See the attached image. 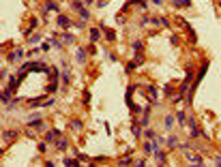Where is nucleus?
<instances>
[{"instance_id":"1","label":"nucleus","mask_w":221,"mask_h":167,"mask_svg":"<svg viewBox=\"0 0 221 167\" xmlns=\"http://www.w3.org/2000/svg\"><path fill=\"white\" fill-rule=\"evenodd\" d=\"M71 9H73L75 13H80V17H82V20H88V17H90V13L86 11L84 7H82V2H80V0H75V2H71Z\"/></svg>"},{"instance_id":"31","label":"nucleus","mask_w":221,"mask_h":167,"mask_svg":"<svg viewBox=\"0 0 221 167\" xmlns=\"http://www.w3.org/2000/svg\"><path fill=\"white\" fill-rule=\"evenodd\" d=\"M47 150V142H39V152H45Z\"/></svg>"},{"instance_id":"35","label":"nucleus","mask_w":221,"mask_h":167,"mask_svg":"<svg viewBox=\"0 0 221 167\" xmlns=\"http://www.w3.org/2000/svg\"><path fill=\"white\" fill-rule=\"evenodd\" d=\"M86 52H88V54H97V47H95V43H90V47H88Z\"/></svg>"},{"instance_id":"2","label":"nucleus","mask_w":221,"mask_h":167,"mask_svg":"<svg viewBox=\"0 0 221 167\" xmlns=\"http://www.w3.org/2000/svg\"><path fill=\"white\" fill-rule=\"evenodd\" d=\"M206 69H208V60H204V62H202V69H200V73H198V79H195V81L191 84V88H193V90H195V88L200 86V81H202V77L206 75Z\"/></svg>"},{"instance_id":"13","label":"nucleus","mask_w":221,"mask_h":167,"mask_svg":"<svg viewBox=\"0 0 221 167\" xmlns=\"http://www.w3.org/2000/svg\"><path fill=\"white\" fill-rule=\"evenodd\" d=\"M155 161L157 163H165L168 159H165V152L163 150H155Z\"/></svg>"},{"instance_id":"26","label":"nucleus","mask_w":221,"mask_h":167,"mask_svg":"<svg viewBox=\"0 0 221 167\" xmlns=\"http://www.w3.org/2000/svg\"><path fill=\"white\" fill-rule=\"evenodd\" d=\"M137 64H140V62H137V60H133V62H129V64H127V69H125V71H127V73H131V71H133V69H135V67H137Z\"/></svg>"},{"instance_id":"23","label":"nucleus","mask_w":221,"mask_h":167,"mask_svg":"<svg viewBox=\"0 0 221 167\" xmlns=\"http://www.w3.org/2000/svg\"><path fill=\"white\" fill-rule=\"evenodd\" d=\"M60 36H62V41L67 43V45H71L73 41H75V39H73V34H69V32H64V34H60Z\"/></svg>"},{"instance_id":"8","label":"nucleus","mask_w":221,"mask_h":167,"mask_svg":"<svg viewBox=\"0 0 221 167\" xmlns=\"http://www.w3.org/2000/svg\"><path fill=\"white\" fill-rule=\"evenodd\" d=\"M24 56H26V54H24V49H13L11 54L7 56V60H9V62H15V60H20V58H24Z\"/></svg>"},{"instance_id":"30","label":"nucleus","mask_w":221,"mask_h":167,"mask_svg":"<svg viewBox=\"0 0 221 167\" xmlns=\"http://www.w3.org/2000/svg\"><path fill=\"white\" fill-rule=\"evenodd\" d=\"M39 41H41V34H34V36L28 39V43H39Z\"/></svg>"},{"instance_id":"39","label":"nucleus","mask_w":221,"mask_h":167,"mask_svg":"<svg viewBox=\"0 0 221 167\" xmlns=\"http://www.w3.org/2000/svg\"><path fill=\"white\" fill-rule=\"evenodd\" d=\"M36 24H39V22H36V20H30V28H28V32L32 30V28H36Z\"/></svg>"},{"instance_id":"25","label":"nucleus","mask_w":221,"mask_h":167,"mask_svg":"<svg viewBox=\"0 0 221 167\" xmlns=\"http://www.w3.org/2000/svg\"><path fill=\"white\" fill-rule=\"evenodd\" d=\"M56 88H58V81H50L45 90H47V92H56Z\"/></svg>"},{"instance_id":"36","label":"nucleus","mask_w":221,"mask_h":167,"mask_svg":"<svg viewBox=\"0 0 221 167\" xmlns=\"http://www.w3.org/2000/svg\"><path fill=\"white\" fill-rule=\"evenodd\" d=\"M90 101V90H84V103H88Z\"/></svg>"},{"instance_id":"17","label":"nucleus","mask_w":221,"mask_h":167,"mask_svg":"<svg viewBox=\"0 0 221 167\" xmlns=\"http://www.w3.org/2000/svg\"><path fill=\"white\" fill-rule=\"evenodd\" d=\"M146 2H148V0H129V2L125 4V11H127V7H131V4H140V7L146 9Z\"/></svg>"},{"instance_id":"7","label":"nucleus","mask_w":221,"mask_h":167,"mask_svg":"<svg viewBox=\"0 0 221 167\" xmlns=\"http://www.w3.org/2000/svg\"><path fill=\"white\" fill-rule=\"evenodd\" d=\"M150 24L161 26V28H168L170 26V20H168V17H150Z\"/></svg>"},{"instance_id":"34","label":"nucleus","mask_w":221,"mask_h":167,"mask_svg":"<svg viewBox=\"0 0 221 167\" xmlns=\"http://www.w3.org/2000/svg\"><path fill=\"white\" fill-rule=\"evenodd\" d=\"M148 22H150V17H146V15H144L142 20H140V26H146V24H148Z\"/></svg>"},{"instance_id":"29","label":"nucleus","mask_w":221,"mask_h":167,"mask_svg":"<svg viewBox=\"0 0 221 167\" xmlns=\"http://www.w3.org/2000/svg\"><path fill=\"white\" fill-rule=\"evenodd\" d=\"M142 47H144L142 41H135V43H133V49H135V52H142Z\"/></svg>"},{"instance_id":"3","label":"nucleus","mask_w":221,"mask_h":167,"mask_svg":"<svg viewBox=\"0 0 221 167\" xmlns=\"http://www.w3.org/2000/svg\"><path fill=\"white\" fill-rule=\"evenodd\" d=\"M28 129H34V131H43L45 129V122H43V118H34V120H28Z\"/></svg>"},{"instance_id":"37","label":"nucleus","mask_w":221,"mask_h":167,"mask_svg":"<svg viewBox=\"0 0 221 167\" xmlns=\"http://www.w3.org/2000/svg\"><path fill=\"white\" fill-rule=\"evenodd\" d=\"M52 105H54V99H50V101H45V103H43L41 107H52Z\"/></svg>"},{"instance_id":"22","label":"nucleus","mask_w":221,"mask_h":167,"mask_svg":"<svg viewBox=\"0 0 221 167\" xmlns=\"http://www.w3.org/2000/svg\"><path fill=\"white\" fill-rule=\"evenodd\" d=\"M172 4H174V7H189L191 0H172Z\"/></svg>"},{"instance_id":"14","label":"nucleus","mask_w":221,"mask_h":167,"mask_svg":"<svg viewBox=\"0 0 221 167\" xmlns=\"http://www.w3.org/2000/svg\"><path fill=\"white\" fill-rule=\"evenodd\" d=\"M67 146H69V144H67V139H60V137L56 139V150L62 152V150H67Z\"/></svg>"},{"instance_id":"12","label":"nucleus","mask_w":221,"mask_h":167,"mask_svg":"<svg viewBox=\"0 0 221 167\" xmlns=\"http://www.w3.org/2000/svg\"><path fill=\"white\" fill-rule=\"evenodd\" d=\"M69 126L73 129V131H82V126H84V124H82V120H77V118H73L71 122H69Z\"/></svg>"},{"instance_id":"10","label":"nucleus","mask_w":221,"mask_h":167,"mask_svg":"<svg viewBox=\"0 0 221 167\" xmlns=\"http://www.w3.org/2000/svg\"><path fill=\"white\" fill-rule=\"evenodd\" d=\"M101 30L105 32V39H107V41H116V32L112 30V28H105L103 24H101Z\"/></svg>"},{"instance_id":"6","label":"nucleus","mask_w":221,"mask_h":167,"mask_svg":"<svg viewBox=\"0 0 221 167\" xmlns=\"http://www.w3.org/2000/svg\"><path fill=\"white\" fill-rule=\"evenodd\" d=\"M56 24H58L60 28H71V26H73V22L69 20L67 15H58V17H56Z\"/></svg>"},{"instance_id":"19","label":"nucleus","mask_w":221,"mask_h":167,"mask_svg":"<svg viewBox=\"0 0 221 167\" xmlns=\"http://www.w3.org/2000/svg\"><path fill=\"white\" fill-rule=\"evenodd\" d=\"M75 54H77V62H86V54H88L86 49H82V47H80Z\"/></svg>"},{"instance_id":"9","label":"nucleus","mask_w":221,"mask_h":167,"mask_svg":"<svg viewBox=\"0 0 221 167\" xmlns=\"http://www.w3.org/2000/svg\"><path fill=\"white\" fill-rule=\"evenodd\" d=\"M90 36H88V39H90V43H97L99 39H101V28H90V32H88Z\"/></svg>"},{"instance_id":"4","label":"nucleus","mask_w":221,"mask_h":167,"mask_svg":"<svg viewBox=\"0 0 221 167\" xmlns=\"http://www.w3.org/2000/svg\"><path fill=\"white\" fill-rule=\"evenodd\" d=\"M50 11H56L58 13V2H54V0H45V2H43V15L50 13Z\"/></svg>"},{"instance_id":"15","label":"nucleus","mask_w":221,"mask_h":167,"mask_svg":"<svg viewBox=\"0 0 221 167\" xmlns=\"http://www.w3.org/2000/svg\"><path fill=\"white\" fill-rule=\"evenodd\" d=\"M146 92H148V97H150V101H152V103H155V101H157V88H155V86H148V88H146Z\"/></svg>"},{"instance_id":"32","label":"nucleus","mask_w":221,"mask_h":167,"mask_svg":"<svg viewBox=\"0 0 221 167\" xmlns=\"http://www.w3.org/2000/svg\"><path fill=\"white\" fill-rule=\"evenodd\" d=\"M62 163H64V165H77L80 161H75V159H64Z\"/></svg>"},{"instance_id":"24","label":"nucleus","mask_w":221,"mask_h":167,"mask_svg":"<svg viewBox=\"0 0 221 167\" xmlns=\"http://www.w3.org/2000/svg\"><path fill=\"white\" fill-rule=\"evenodd\" d=\"M176 120H178V124H187V122H185V120H187L185 111H178V114H176Z\"/></svg>"},{"instance_id":"28","label":"nucleus","mask_w":221,"mask_h":167,"mask_svg":"<svg viewBox=\"0 0 221 167\" xmlns=\"http://www.w3.org/2000/svg\"><path fill=\"white\" fill-rule=\"evenodd\" d=\"M144 137H146V139H152V137H155V131H150V129H146V131H144Z\"/></svg>"},{"instance_id":"20","label":"nucleus","mask_w":221,"mask_h":167,"mask_svg":"<svg viewBox=\"0 0 221 167\" xmlns=\"http://www.w3.org/2000/svg\"><path fill=\"white\" fill-rule=\"evenodd\" d=\"M13 137H17L15 131H2V139L4 142H9V139H13Z\"/></svg>"},{"instance_id":"40","label":"nucleus","mask_w":221,"mask_h":167,"mask_svg":"<svg viewBox=\"0 0 221 167\" xmlns=\"http://www.w3.org/2000/svg\"><path fill=\"white\" fill-rule=\"evenodd\" d=\"M105 4H107V0H99V2H97V7H99V9H101V7H105Z\"/></svg>"},{"instance_id":"18","label":"nucleus","mask_w":221,"mask_h":167,"mask_svg":"<svg viewBox=\"0 0 221 167\" xmlns=\"http://www.w3.org/2000/svg\"><path fill=\"white\" fill-rule=\"evenodd\" d=\"M165 144H168V148H176L178 146V139L174 137V135H170L168 139H165Z\"/></svg>"},{"instance_id":"21","label":"nucleus","mask_w":221,"mask_h":167,"mask_svg":"<svg viewBox=\"0 0 221 167\" xmlns=\"http://www.w3.org/2000/svg\"><path fill=\"white\" fill-rule=\"evenodd\" d=\"M163 126H165V129H172V126H174V116H165Z\"/></svg>"},{"instance_id":"5","label":"nucleus","mask_w":221,"mask_h":167,"mask_svg":"<svg viewBox=\"0 0 221 167\" xmlns=\"http://www.w3.org/2000/svg\"><path fill=\"white\" fill-rule=\"evenodd\" d=\"M56 137H60V131H58V129H52V131H47V133H45V142H47V144H56Z\"/></svg>"},{"instance_id":"27","label":"nucleus","mask_w":221,"mask_h":167,"mask_svg":"<svg viewBox=\"0 0 221 167\" xmlns=\"http://www.w3.org/2000/svg\"><path fill=\"white\" fill-rule=\"evenodd\" d=\"M69 79H71V77H69V73H62V86H64V88L69 86Z\"/></svg>"},{"instance_id":"11","label":"nucleus","mask_w":221,"mask_h":167,"mask_svg":"<svg viewBox=\"0 0 221 167\" xmlns=\"http://www.w3.org/2000/svg\"><path fill=\"white\" fill-rule=\"evenodd\" d=\"M187 161H189V163H195V165H202V163H204V159H202L200 154H187Z\"/></svg>"},{"instance_id":"33","label":"nucleus","mask_w":221,"mask_h":167,"mask_svg":"<svg viewBox=\"0 0 221 167\" xmlns=\"http://www.w3.org/2000/svg\"><path fill=\"white\" fill-rule=\"evenodd\" d=\"M163 92L165 94H174V88L172 86H163Z\"/></svg>"},{"instance_id":"41","label":"nucleus","mask_w":221,"mask_h":167,"mask_svg":"<svg viewBox=\"0 0 221 167\" xmlns=\"http://www.w3.org/2000/svg\"><path fill=\"white\" fill-rule=\"evenodd\" d=\"M93 2H95V0H86V4H93Z\"/></svg>"},{"instance_id":"38","label":"nucleus","mask_w":221,"mask_h":167,"mask_svg":"<svg viewBox=\"0 0 221 167\" xmlns=\"http://www.w3.org/2000/svg\"><path fill=\"white\" fill-rule=\"evenodd\" d=\"M118 163H120V165H129V163H131V159H129V156H127V159H120Z\"/></svg>"},{"instance_id":"16","label":"nucleus","mask_w":221,"mask_h":167,"mask_svg":"<svg viewBox=\"0 0 221 167\" xmlns=\"http://www.w3.org/2000/svg\"><path fill=\"white\" fill-rule=\"evenodd\" d=\"M140 129H142V124H140V122H133V124H131V131H133V135H135V137H142V131H140Z\"/></svg>"}]
</instances>
